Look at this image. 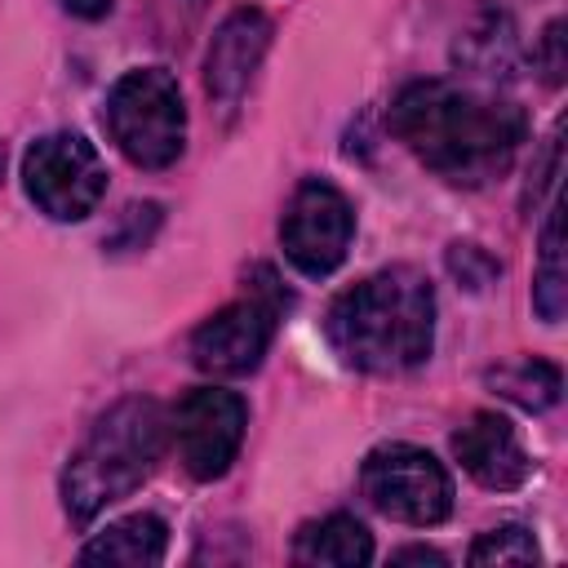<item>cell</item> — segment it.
<instances>
[{
	"label": "cell",
	"instance_id": "1",
	"mask_svg": "<svg viewBox=\"0 0 568 568\" xmlns=\"http://www.w3.org/2000/svg\"><path fill=\"white\" fill-rule=\"evenodd\" d=\"M390 133L444 182L484 186L515 164L528 120L510 98L448 80H417L390 102Z\"/></svg>",
	"mask_w": 568,
	"mask_h": 568
},
{
	"label": "cell",
	"instance_id": "2",
	"mask_svg": "<svg viewBox=\"0 0 568 568\" xmlns=\"http://www.w3.org/2000/svg\"><path fill=\"white\" fill-rule=\"evenodd\" d=\"M324 337L346 368H417L435 346V288L417 266H386L333 297Z\"/></svg>",
	"mask_w": 568,
	"mask_h": 568
},
{
	"label": "cell",
	"instance_id": "3",
	"mask_svg": "<svg viewBox=\"0 0 568 568\" xmlns=\"http://www.w3.org/2000/svg\"><path fill=\"white\" fill-rule=\"evenodd\" d=\"M164 435H169V422L155 399L129 395L111 404L62 470V506L71 524H89L106 506L129 497L155 470L164 453Z\"/></svg>",
	"mask_w": 568,
	"mask_h": 568
},
{
	"label": "cell",
	"instance_id": "4",
	"mask_svg": "<svg viewBox=\"0 0 568 568\" xmlns=\"http://www.w3.org/2000/svg\"><path fill=\"white\" fill-rule=\"evenodd\" d=\"M111 142L138 169H169L186 146V106L182 89L164 67H133L106 93Z\"/></svg>",
	"mask_w": 568,
	"mask_h": 568
},
{
	"label": "cell",
	"instance_id": "5",
	"mask_svg": "<svg viewBox=\"0 0 568 568\" xmlns=\"http://www.w3.org/2000/svg\"><path fill=\"white\" fill-rule=\"evenodd\" d=\"M359 493L386 519L430 528L453 510V479L444 462L417 444H382L359 466Z\"/></svg>",
	"mask_w": 568,
	"mask_h": 568
},
{
	"label": "cell",
	"instance_id": "6",
	"mask_svg": "<svg viewBox=\"0 0 568 568\" xmlns=\"http://www.w3.org/2000/svg\"><path fill=\"white\" fill-rule=\"evenodd\" d=\"M22 186L53 222H80L106 191V164L80 133H44L22 155Z\"/></svg>",
	"mask_w": 568,
	"mask_h": 568
},
{
	"label": "cell",
	"instance_id": "7",
	"mask_svg": "<svg viewBox=\"0 0 568 568\" xmlns=\"http://www.w3.org/2000/svg\"><path fill=\"white\" fill-rule=\"evenodd\" d=\"M351 235H355V213H351L346 195L324 178L297 182V191L288 195L284 217H280L284 257L306 280H324L346 262Z\"/></svg>",
	"mask_w": 568,
	"mask_h": 568
},
{
	"label": "cell",
	"instance_id": "8",
	"mask_svg": "<svg viewBox=\"0 0 568 568\" xmlns=\"http://www.w3.org/2000/svg\"><path fill=\"white\" fill-rule=\"evenodd\" d=\"M244 426H248L244 399L222 386L186 390L169 422L186 475H195L204 484L222 479L231 470V462L240 457V444H244Z\"/></svg>",
	"mask_w": 568,
	"mask_h": 568
},
{
	"label": "cell",
	"instance_id": "9",
	"mask_svg": "<svg viewBox=\"0 0 568 568\" xmlns=\"http://www.w3.org/2000/svg\"><path fill=\"white\" fill-rule=\"evenodd\" d=\"M275 337V306L262 297H244L209 315L191 333V364L209 377H244L262 364Z\"/></svg>",
	"mask_w": 568,
	"mask_h": 568
},
{
	"label": "cell",
	"instance_id": "10",
	"mask_svg": "<svg viewBox=\"0 0 568 568\" xmlns=\"http://www.w3.org/2000/svg\"><path fill=\"white\" fill-rule=\"evenodd\" d=\"M453 453L462 470L493 493L519 488L532 475V457L501 413H470L466 426L453 430Z\"/></svg>",
	"mask_w": 568,
	"mask_h": 568
},
{
	"label": "cell",
	"instance_id": "11",
	"mask_svg": "<svg viewBox=\"0 0 568 568\" xmlns=\"http://www.w3.org/2000/svg\"><path fill=\"white\" fill-rule=\"evenodd\" d=\"M266 44H271V18L262 9H235L217 27V36L209 44V58H204V89L217 106L240 102V93L248 89Z\"/></svg>",
	"mask_w": 568,
	"mask_h": 568
},
{
	"label": "cell",
	"instance_id": "12",
	"mask_svg": "<svg viewBox=\"0 0 568 568\" xmlns=\"http://www.w3.org/2000/svg\"><path fill=\"white\" fill-rule=\"evenodd\" d=\"M293 559L306 568H359L373 559V537L355 515H324L297 528Z\"/></svg>",
	"mask_w": 568,
	"mask_h": 568
},
{
	"label": "cell",
	"instance_id": "13",
	"mask_svg": "<svg viewBox=\"0 0 568 568\" xmlns=\"http://www.w3.org/2000/svg\"><path fill=\"white\" fill-rule=\"evenodd\" d=\"M169 528L155 515H124L111 528H102L84 550L80 564H120V568H151L164 559Z\"/></svg>",
	"mask_w": 568,
	"mask_h": 568
},
{
	"label": "cell",
	"instance_id": "14",
	"mask_svg": "<svg viewBox=\"0 0 568 568\" xmlns=\"http://www.w3.org/2000/svg\"><path fill=\"white\" fill-rule=\"evenodd\" d=\"M488 386H493L501 399H510V404H519V408H528V413H541V408H550V404L559 399L564 377H559V368L546 364V359H515V364L493 368V373H488Z\"/></svg>",
	"mask_w": 568,
	"mask_h": 568
},
{
	"label": "cell",
	"instance_id": "15",
	"mask_svg": "<svg viewBox=\"0 0 568 568\" xmlns=\"http://www.w3.org/2000/svg\"><path fill=\"white\" fill-rule=\"evenodd\" d=\"M568 302V275H564V235H559V204H550L541 226V253H537V280H532V306L546 324H559Z\"/></svg>",
	"mask_w": 568,
	"mask_h": 568
},
{
	"label": "cell",
	"instance_id": "16",
	"mask_svg": "<svg viewBox=\"0 0 568 568\" xmlns=\"http://www.w3.org/2000/svg\"><path fill=\"white\" fill-rule=\"evenodd\" d=\"M466 559H470V564H537V541H532L528 528L501 524V528H488V532L470 546Z\"/></svg>",
	"mask_w": 568,
	"mask_h": 568
},
{
	"label": "cell",
	"instance_id": "17",
	"mask_svg": "<svg viewBox=\"0 0 568 568\" xmlns=\"http://www.w3.org/2000/svg\"><path fill=\"white\" fill-rule=\"evenodd\" d=\"M448 271L466 284V288H484L497 275V262L479 248V244H453L448 248Z\"/></svg>",
	"mask_w": 568,
	"mask_h": 568
},
{
	"label": "cell",
	"instance_id": "18",
	"mask_svg": "<svg viewBox=\"0 0 568 568\" xmlns=\"http://www.w3.org/2000/svg\"><path fill=\"white\" fill-rule=\"evenodd\" d=\"M559 44H564V22H550L546 36H541V49H546V80H550V84L564 80V53H559Z\"/></svg>",
	"mask_w": 568,
	"mask_h": 568
},
{
	"label": "cell",
	"instance_id": "19",
	"mask_svg": "<svg viewBox=\"0 0 568 568\" xmlns=\"http://www.w3.org/2000/svg\"><path fill=\"white\" fill-rule=\"evenodd\" d=\"M62 9L75 18H102V13H111V0H62Z\"/></svg>",
	"mask_w": 568,
	"mask_h": 568
},
{
	"label": "cell",
	"instance_id": "20",
	"mask_svg": "<svg viewBox=\"0 0 568 568\" xmlns=\"http://www.w3.org/2000/svg\"><path fill=\"white\" fill-rule=\"evenodd\" d=\"M395 564H444V555L426 546H408V550H395Z\"/></svg>",
	"mask_w": 568,
	"mask_h": 568
},
{
	"label": "cell",
	"instance_id": "21",
	"mask_svg": "<svg viewBox=\"0 0 568 568\" xmlns=\"http://www.w3.org/2000/svg\"><path fill=\"white\" fill-rule=\"evenodd\" d=\"M0 169H4V146H0Z\"/></svg>",
	"mask_w": 568,
	"mask_h": 568
}]
</instances>
